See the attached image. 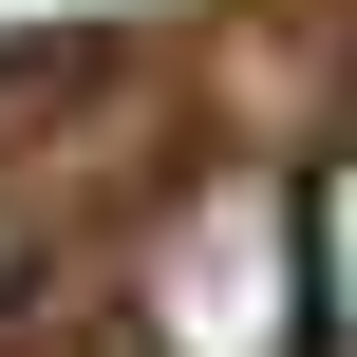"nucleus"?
<instances>
[{
  "label": "nucleus",
  "mask_w": 357,
  "mask_h": 357,
  "mask_svg": "<svg viewBox=\"0 0 357 357\" xmlns=\"http://www.w3.org/2000/svg\"><path fill=\"white\" fill-rule=\"evenodd\" d=\"M301 320H320V188L226 169L151 245V357H301Z\"/></svg>",
  "instance_id": "1"
}]
</instances>
